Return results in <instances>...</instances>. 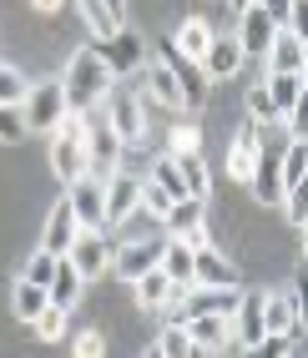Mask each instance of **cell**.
<instances>
[{"instance_id": "obj_33", "label": "cell", "mask_w": 308, "mask_h": 358, "mask_svg": "<svg viewBox=\"0 0 308 358\" xmlns=\"http://www.w3.org/2000/svg\"><path fill=\"white\" fill-rule=\"evenodd\" d=\"M177 162H182V177H187V187H192V197H202V202H207V192H212L207 162H202L197 152H177Z\"/></svg>"}, {"instance_id": "obj_29", "label": "cell", "mask_w": 308, "mask_h": 358, "mask_svg": "<svg viewBox=\"0 0 308 358\" xmlns=\"http://www.w3.org/2000/svg\"><path fill=\"white\" fill-rule=\"evenodd\" d=\"M76 10H81V20L91 26V36H97V41H106V36L122 31V20L106 10V0H76Z\"/></svg>"}, {"instance_id": "obj_49", "label": "cell", "mask_w": 308, "mask_h": 358, "mask_svg": "<svg viewBox=\"0 0 308 358\" xmlns=\"http://www.w3.org/2000/svg\"><path fill=\"white\" fill-rule=\"evenodd\" d=\"M303 257H308V227H303Z\"/></svg>"}, {"instance_id": "obj_14", "label": "cell", "mask_w": 308, "mask_h": 358, "mask_svg": "<svg viewBox=\"0 0 308 358\" xmlns=\"http://www.w3.org/2000/svg\"><path fill=\"white\" fill-rule=\"evenodd\" d=\"M253 197L263 202V207H283V197H288V177H283V152H268L258 157V172H253Z\"/></svg>"}, {"instance_id": "obj_46", "label": "cell", "mask_w": 308, "mask_h": 358, "mask_svg": "<svg viewBox=\"0 0 308 358\" xmlns=\"http://www.w3.org/2000/svg\"><path fill=\"white\" fill-rule=\"evenodd\" d=\"M31 6H36V10H41V15H56V10H61V6H66V0H31Z\"/></svg>"}, {"instance_id": "obj_50", "label": "cell", "mask_w": 308, "mask_h": 358, "mask_svg": "<svg viewBox=\"0 0 308 358\" xmlns=\"http://www.w3.org/2000/svg\"><path fill=\"white\" fill-rule=\"evenodd\" d=\"M303 81H308V66H303Z\"/></svg>"}, {"instance_id": "obj_3", "label": "cell", "mask_w": 308, "mask_h": 358, "mask_svg": "<svg viewBox=\"0 0 308 358\" xmlns=\"http://www.w3.org/2000/svg\"><path fill=\"white\" fill-rule=\"evenodd\" d=\"M141 96H147V86H141V91L111 86V96L102 101V111L111 116V127L122 131L127 147H141V141H147V111H141Z\"/></svg>"}, {"instance_id": "obj_27", "label": "cell", "mask_w": 308, "mask_h": 358, "mask_svg": "<svg viewBox=\"0 0 308 358\" xmlns=\"http://www.w3.org/2000/svg\"><path fill=\"white\" fill-rule=\"evenodd\" d=\"M172 41H177V45H182V51L192 56V61H202V56H207V45L218 41V31H212L202 15H187L182 26H177V36H172Z\"/></svg>"}, {"instance_id": "obj_47", "label": "cell", "mask_w": 308, "mask_h": 358, "mask_svg": "<svg viewBox=\"0 0 308 358\" xmlns=\"http://www.w3.org/2000/svg\"><path fill=\"white\" fill-rule=\"evenodd\" d=\"M106 10H111V15L122 20V26H127V0H106Z\"/></svg>"}, {"instance_id": "obj_12", "label": "cell", "mask_w": 308, "mask_h": 358, "mask_svg": "<svg viewBox=\"0 0 308 358\" xmlns=\"http://www.w3.org/2000/svg\"><path fill=\"white\" fill-rule=\"evenodd\" d=\"M258 157H263V122H248V127H238V136H232V147H227V177L253 182Z\"/></svg>"}, {"instance_id": "obj_6", "label": "cell", "mask_w": 308, "mask_h": 358, "mask_svg": "<svg viewBox=\"0 0 308 358\" xmlns=\"http://www.w3.org/2000/svg\"><path fill=\"white\" fill-rule=\"evenodd\" d=\"M66 197L76 202V212H81V227H91V232H106V177L102 172H86V177H76L66 187Z\"/></svg>"}, {"instance_id": "obj_25", "label": "cell", "mask_w": 308, "mask_h": 358, "mask_svg": "<svg viewBox=\"0 0 308 358\" xmlns=\"http://www.w3.org/2000/svg\"><path fill=\"white\" fill-rule=\"evenodd\" d=\"M263 66H268V71H293V76H303V66H308V45H303L288 26H283V31H278V45L268 51Z\"/></svg>"}, {"instance_id": "obj_8", "label": "cell", "mask_w": 308, "mask_h": 358, "mask_svg": "<svg viewBox=\"0 0 308 358\" xmlns=\"http://www.w3.org/2000/svg\"><path fill=\"white\" fill-rule=\"evenodd\" d=\"M141 182H147V177L122 172V166L106 177V227H122L132 212L141 207Z\"/></svg>"}, {"instance_id": "obj_45", "label": "cell", "mask_w": 308, "mask_h": 358, "mask_svg": "<svg viewBox=\"0 0 308 358\" xmlns=\"http://www.w3.org/2000/svg\"><path fill=\"white\" fill-rule=\"evenodd\" d=\"M298 308H303V328H308V257L298 262Z\"/></svg>"}, {"instance_id": "obj_43", "label": "cell", "mask_w": 308, "mask_h": 358, "mask_svg": "<svg viewBox=\"0 0 308 358\" xmlns=\"http://www.w3.org/2000/svg\"><path fill=\"white\" fill-rule=\"evenodd\" d=\"M288 31L308 45V0H293V15H288Z\"/></svg>"}, {"instance_id": "obj_5", "label": "cell", "mask_w": 308, "mask_h": 358, "mask_svg": "<svg viewBox=\"0 0 308 358\" xmlns=\"http://www.w3.org/2000/svg\"><path fill=\"white\" fill-rule=\"evenodd\" d=\"M157 56L177 71V81H182V91H187V111H197V106L207 101V81H212V76H207V66L192 61L177 41H162V45H157Z\"/></svg>"}, {"instance_id": "obj_4", "label": "cell", "mask_w": 308, "mask_h": 358, "mask_svg": "<svg viewBox=\"0 0 308 358\" xmlns=\"http://www.w3.org/2000/svg\"><path fill=\"white\" fill-rule=\"evenodd\" d=\"M71 111V96H66V81H41L31 86V101H26V122L31 131H56Z\"/></svg>"}, {"instance_id": "obj_20", "label": "cell", "mask_w": 308, "mask_h": 358, "mask_svg": "<svg viewBox=\"0 0 308 358\" xmlns=\"http://www.w3.org/2000/svg\"><path fill=\"white\" fill-rule=\"evenodd\" d=\"M71 257H76V268L86 273V282H97V278H102V273L111 268V262H116V252H111V248L102 243V232H91V227H86V232L76 237V248H71Z\"/></svg>"}, {"instance_id": "obj_42", "label": "cell", "mask_w": 308, "mask_h": 358, "mask_svg": "<svg viewBox=\"0 0 308 358\" xmlns=\"http://www.w3.org/2000/svg\"><path fill=\"white\" fill-rule=\"evenodd\" d=\"M258 353H268V358H283V353H293V333H268Z\"/></svg>"}, {"instance_id": "obj_18", "label": "cell", "mask_w": 308, "mask_h": 358, "mask_svg": "<svg viewBox=\"0 0 308 358\" xmlns=\"http://www.w3.org/2000/svg\"><path fill=\"white\" fill-rule=\"evenodd\" d=\"M91 45H97V56L116 71V76H132V71L141 66V41L122 26V31H116V36H106V41H91Z\"/></svg>"}, {"instance_id": "obj_39", "label": "cell", "mask_w": 308, "mask_h": 358, "mask_svg": "<svg viewBox=\"0 0 308 358\" xmlns=\"http://www.w3.org/2000/svg\"><path fill=\"white\" fill-rule=\"evenodd\" d=\"M71 353H76V358H97V353H106L102 328H86V333H76V338H71Z\"/></svg>"}, {"instance_id": "obj_30", "label": "cell", "mask_w": 308, "mask_h": 358, "mask_svg": "<svg viewBox=\"0 0 308 358\" xmlns=\"http://www.w3.org/2000/svg\"><path fill=\"white\" fill-rule=\"evenodd\" d=\"M152 353H162V358H187V353H197V343H192V333H187V323H167Z\"/></svg>"}, {"instance_id": "obj_31", "label": "cell", "mask_w": 308, "mask_h": 358, "mask_svg": "<svg viewBox=\"0 0 308 358\" xmlns=\"http://www.w3.org/2000/svg\"><path fill=\"white\" fill-rule=\"evenodd\" d=\"M248 111H253V122H263V127H278V122H283V111H278V101H273L268 81H258V86L248 91Z\"/></svg>"}, {"instance_id": "obj_36", "label": "cell", "mask_w": 308, "mask_h": 358, "mask_svg": "<svg viewBox=\"0 0 308 358\" xmlns=\"http://www.w3.org/2000/svg\"><path fill=\"white\" fill-rule=\"evenodd\" d=\"M66 313H71V308H61V303H51V308H46V313H41V318H36L31 328L41 333V338H46V343H61V338H66Z\"/></svg>"}, {"instance_id": "obj_38", "label": "cell", "mask_w": 308, "mask_h": 358, "mask_svg": "<svg viewBox=\"0 0 308 358\" xmlns=\"http://www.w3.org/2000/svg\"><path fill=\"white\" fill-rule=\"evenodd\" d=\"M283 212H288L293 227H308V177L288 187V197H283Z\"/></svg>"}, {"instance_id": "obj_16", "label": "cell", "mask_w": 308, "mask_h": 358, "mask_svg": "<svg viewBox=\"0 0 308 358\" xmlns=\"http://www.w3.org/2000/svg\"><path fill=\"white\" fill-rule=\"evenodd\" d=\"M167 232L172 237H187L192 248H207V202L202 197H182L167 212Z\"/></svg>"}, {"instance_id": "obj_17", "label": "cell", "mask_w": 308, "mask_h": 358, "mask_svg": "<svg viewBox=\"0 0 308 358\" xmlns=\"http://www.w3.org/2000/svg\"><path fill=\"white\" fill-rule=\"evenodd\" d=\"M263 293H243L238 313H232V328H238V348H263L268 338V318H263Z\"/></svg>"}, {"instance_id": "obj_44", "label": "cell", "mask_w": 308, "mask_h": 358, "mask_svg": "<svg viewBox=\"0 0 308 358\" xmlns=\"http://www.w3.org/2000/svg\"><path fill=\"white\" fill-rule=\"evenodd\" d=\"M258 6H263L278 26H288V15H293V0H258Z\"/></svg>"}, {"instance_id": "obj_21", "label": "cell", "mask_w": 308, "mask_h": 358, "mask_svg": "<svg viewBox=\"0 0 308 358\" xmlns=\"http://www.w3.org/2000/svg\"><path fill=\"white\" fill-rule=\"evenodd\" d=\"M248 61V51H243V41L238 36H218L207 45V56H202V66H207V76L212 81H223V76H238V66Z\"/></svg>"}, {"instance_id": "obj_40", "label": "cell", "mask_w": 308, "mask_h": 358, "mask_svg": "<svg viewBox=\"0 0 308 358\" xmlns=\"http://www.w3.org/2000/svg\"><path fill=\"white\" fill-rule=\"evenodd\" d=\"M283 127H288V136H303L308 141V86H303V96H298V106L288 111V122H283Z\"/></svg>"}, {"instance_id": "obj_26", "label": "cell", "mask_w": 308, "mask_h": 358, "mask_svg": "<svg viewBox=\"0 0 308 358\" xmlns=\"http://www.w3.org/2000/svg\"><path fill=\"white\" fill-rule=\"evenodd\" d=\"M81 288H86V273L76 268V257H61V268H56V282H51V303H61V308H76V298H81Z\"/></svg>"}, {"instance_id": "obj_48", "label": "cell", "mask_w": 308, "mask_h": 358, "mask_svg": "<svg viewBox=\"0 0 308 358\" xmlns=\"http://www.w3.org/2000/svg\"><path fill=\"white\" fill-rule=\"evenodd\" d=\"M227 6H232V10H238V15H243L248 6H258V0H227Z\"/></svg>"}, {"instance_id": "obj_34", "label": "cell", "mask_w": 308, "mask_h": 358, "mask_svg": "<svg viewBox=\"0 0 308 358\" xmlns=\"http://www.w3.org/2000/svg\"><path fill=\"white\" fill-rule=\"evenodd\" d=\"M141 207H147L157 222H167V212L177 207V197H172V192H167V187H162L157 177H147V182H141Z\"/></svg>"}, {"instance_id": "obj_32", "label": "cell", "mask_w": 308, "mask_h": 358, "mask_svg": "<svg viewBox=\"0 0 308 358\" xmlns=\"http://www.w3.org/2000/svg\"><path fill=\"white\" fill-rule=\"evenodd\" d=\"M31 101V86H26V76L6 61L0 66V106H26Z\"/></svg>"}, {"instance_id": "obj_9", "label": "cell", "mask_w": 308, "mask_h": 358, "mask_svg": "<svg viewBox=\"0 0 308 358\" xmlns=\"http://www.w3.org/2000/svg\"><path fill=\"white\" fill-rule=\"evenodd\" d=\"M86 227H81V212H76V202L71 197H61L56 207H51V217H46V232H41V248H51V252H71L76 248V237H81Z\"/></svg>"}, {"instance_id": "obj_24", "label": "cell", "mask_w": 308, "mask_h": 358, "mask_svg": "<svg viewBox=\"0 0 308 358\" xmlns=\"http://www.w3.org/2000/svg\"><path fill=\"white\" fill-rule=\"evenodd\" d=\"M197 282H207V288H238V268L207 243V248H197Z\"/></svg>"}, {"instance_id": "obj_37", "label": "cell", "mask_w": 308, "mask_h": 358, "mask_svg": "<svg viewBox=\"0 0 308 358\" xmlns=\"http://www.w3.org/2000/svg\"><path fill=\"white\" fill-rule=\"evenodd\" d=\"M31 131V122H26V106H0V141L6 147H15L20 136Z\"/></svg>"}, {"instance_id": "obj_2", "label": "cell", "mask_w": 308, "mask_h": 358, "mask_svg": "<svg viewBox=\"0 0 308 358\" xmlns=\"http://www.w3.org/2000/svg\"><path fill=\"white\" fill-rule=\"evenodd\" d=\"M111 76L116 71L97 56V45H86V51H76L71 56V66H66V96H71V111H97L106 96H111Z\"/></svg>"}, {"instance_id": "obj_41", "label": "cell", "mask_w": 308, "mask_h": 358, "mask_svg": "<svg viewBox=\"0 0 308 358\" xmlns=\"http://www.w3.org/2000/svg\"><path fill=\"white\" fill-rule=\"evenodd\" d=\"M197 141H202V131L192 122H177L172 127V152H197Z\"/></svg>"}, {"instance_id": "obj_23", "label": "cell", "mask_w": 308, "mask_h": 358, "mask_svg": "<svg viewBox=\"0 0 308 358\" xmlns=\"http://www.w3.org/2000/svg\"><path fill=\"white\" fill-rule=\"evenodd\" d=\"M10 308H15V318H20V323H36L46 308H51V288L20 273V278H15V293H10Z\"/></svg>"}, {"instance_id": "obj_7", "label": "cell", "mask_w": 308, "mask_h": 358, "mask_svg": "<svg viewBox=\"0 0 308 358\" xmlns=\"http://www.w3.org/2000/svg\"><path fill=\"white\" fill-rule=\"evenodd\" d=\"M122 152H127L122 131H116V127H111V116L97 106V111H91V172L111 177L116 166H122Z\"/></svg>"}, {"instance_id": "obj_10", "label": "cell", "mask_w": 308, "mask_h": 358, "mask_svg": "<svg viewBox=\"0 0 308 358\" xmlns=\"http://www.w3.org/2000/svg\"><path fill=\"white\" fill-rule=\"evenodd\" d=\"M278 20L263 10V6H248L243 10V20H238V41H243V51L248 56H258V61H268V51L278 45Z\"/></svg>"}, {"instance_id": "obj_35", "label": "cell", "mask_w": 308, "mask_h": 358, "mask_svg": "<svg viewBox=\"0 0 308 358\" xmlns=\"http://www.w3.org/2000/svg\"><path fill=\"white\" fill-rule=\"evenodd\" d=\"M56 268H61V252H51V248H36V257H31V262H26V268H20V273L51 288V282H56Z\"/></svg>"}, {"instance_id": "obj_13", "label": "cell", "mask_w": 308, "mask_h": 358, "mask_svg": "<svg viewBox=\"0 0 308 358\" xmlns=\"http://www.w3.org/2000/svg\"><path fill=\"white\" fill-rule=\"evenodd\" d=\"M162 252H167V243H147V237H132V243L116 248L111 273H116V278H127V282H136L141 273H152L157 262H162Z\"/></svg>"}, {"instance_id": "obj_22", "label": "cell", "mask_w": 308, "mask_h": 358, "mask_svg": "<svg viewBox=\"0 0 308 358\" xmlns=\"http://www.w3.org/2000/svg\"><path fill=\"white\" fill-rule=\"evenodd\" d=\"M162 268H167L172 278H177V288L187 293L197 282V248L187 243V237H167V252H162ZM177 293V298H182Z\"/></svg>"}, {"instance_id": "obj_15", "label": "cell", "mask_w": 308, "mask_h": 358, "mask_svg": "<svg viewBox=\"0 0 308 358\" xmlns=\"http://www.w3.org/2000/svg\"><path fill=\"white\" fill-rule=\"evenodd\" d=\"M132 288H136V308H147V313H167V308L177 303V293H182V288H177V278L162 268V262H157L152 273H141Z\"/></svg>"}, {"instance_id": "obj_28", "label": "cell", "mask_w": 308, "mask_h": 358, "mask_svg": "<svg viewBox=\"0 0 308 358\" xmlns=\"http://www.w3.org/2000/svg\"><path fill=\"white\" fill-rule=\"evenodd\" d=\"M268 91H273V101H278V111H283V122H288V111L298 106V96H303V76H293V71H268Z\"/></svg>"}, {"instance_id": "obj_1", "label": "cell", "mask_w": 308, "mask_h": 358, "mask_svg": "<svg viewBox=\"0 0 308 358\" xmlns=\"http://www.w3.org/2000/svg\"><path fill=\"white\" fill-rule=\"evenodd\" d=\"M51 172L66 187L91 172V111H66V122L51 131Z\"/></svg>"}, {"instance_id": "obj_11", "label": "cell", "mask_w": 308, "mask_h": 358, "mask_svg": "<svg viewBox=\"0 0 308 358\" xmlns=\"http://www.w3.org/2000/svg\"><path fill=\"white\" fill-rule=\"evenodd\" d=\"M187 333H192L197 353L238 348V328H232V313H197V318H187Z\"/></svg>"}, {"instance_id": "obj_19", "label": "cell", "mask_w": 308, "mask_h": 358, "mask_svg": "<svg viewBox=\"0 0 308 358\" xmlns=\"http://www.w3.org/2000/svg\"><path fill=\"white\" fill-rule=\"evenodd\" d=\"M141 81H147V91L167 106V111H187V91H182V81H177V71L167 66V61H147V71H141Z\"/></svg>"}]
</instances>
